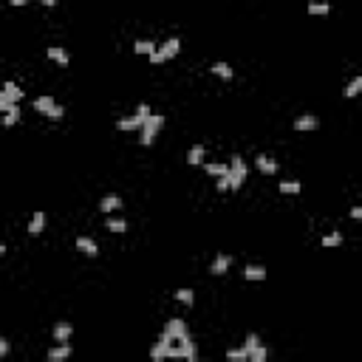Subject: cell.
I'll return each mask as SVG.
<instances>
[{
    "label": "cell",
    "instance_id": "23",
    "mask_svg": "<svg viewBox=\"0 0 362 362\" xmlns=\"http://www.w3.org/2000/svg\"><path fill=\"white\" fill-rule=\"evenodd\" d=\"M204 170L210 173V176H224V173H229V164H221V162H210V164H204Z\"/></svg>",
    "mask_w": 362,
    "mask_h": 362
},
{
    "label": "cell",
    "instance_id": "20",
    "mask_svg": "<svg viewBox=\"0 0 362 362\" xmlns=\"http://www.w3.org/2000/svg\"><path fill=\"white\" fill-rule=\"evenodd\" d=\"M243 277H246V280H263V277H266V269H263V266H257V263H246Z\"/></svg>",
    "mask_w": 362,
    "mask_h": 362
},
{
    "label": "cell",
    "instance_id": "17",
    "mask_svg": "<svg viewBox=\"0 0 362 362\" xmlns=\"http://www.w3.org/2000/svg\"><path fill=\"white\" fill-rule=\"evenodd\" d=\"M45 229V213L43 210H37L34 215H31V224H29V232L31 235H40Z\"/></svg>",
    "mask_w": 362,
    "mask_h": 362
},
{
    "label": "cell",
    "instance_id": "28",
    "mask_svg": "<svg viewBox=\"0 0 362 362\" xmlns=\"http://www.w3.org/2000/svg\"><path fill=\"white\" fill-rule=\"evenodd\" d=\"M359 91H362V77H354V79H351V82H348V88H345V91H342V93H345L348 99H351V96H356V93H359Z\"/></svg>",
    "mask_w": 362,
    "mask_h": 362
},
{
    "label": "cell",
    "instance_id": "10",
    "mask_svg": "<svg viewBox=\"0 0 362 362\" xmlns=\"http://www.w3.org/2000/svg\"><path fill=\"white\" fill-rule=\"evenodd\" d=\"M74 354V348H71V342H57V345L48 351V359L51 362H57V359H68V356Z\"/></svg>",
    "mask_w": 362,
    "mask_h": 362
},
{
    "label": "cell",
    "instance_id": "22",
    "mask_svg": "<svg viewBox=\"0 0 362 362\" xmlns=\"http://www.w3.org/2000/svg\"><path fill=\"white\" fill-rule=\"evenodd\" d=\"M133 51H136V54H147V57H150V54L156 51V43H153V40H136Z\"/></svg>",
    "mask_w": 362,
    "mask_h": 362
},
{
    "label": "cell",
    "instance_id": "19",
    "mask_svg": "<svg viewBox=\"0 0 362 362\" xmlns=\"http://www.w3.org/2000/svg\"><path fill=\"white\" fill-rule=\"evenodd\" d=\"M204 156H206L204 144H192L190 153H187V162H190V164H204Z\"/></svg>",
    "mask_w": 362,
    "mask_h": 362
},
{
    "label": "cell",
    "instance_id": "32",
    "mask_svg": "<svg viewBox=\"0 0 362 362\" xmlns=\"http://www.w3.org/2000/svg\"><path fill=\"white\" fill-rule=\"evenodd\" d=\"M266 356H269V351H266V348H263L261 342H257V345L252 348V351H249V359H252V362H263Z\"/></svg>",
    "mask_w": 362,
    "mask_h": 362
},
{
    "label": "cell",
    "instance_id": "27",
    "mask_svg": "<svg viewBox=\"0 0 362 362\" xmlns=\"http://www.w3.org/2000/svg\"><path fill=\"white\" fill-rule=\"evenodd\" d=\"M227 359L229 362H246L249 359V351H246V348H232V351H227Z\"/></svg>",
    "mask_w": 362,
    "mask_h": 362
},
{
    "label": "cell",
    "instance_id": "35",
    "mask_svg": "<svg viewBox=\"0 0 362 362\" xmlns=\"http://www.w3.org/2000/svg\"><path fill=\"white\" fill-rule=\"evenodd\" d=\"M257 342H261V337H257V334H249L246 342H243V348H246V351H252V348H255Z\"/></svg>",
    "mask_w": 362,
    "mask_h": 362
},
{
    "label": "cell",
    "instance_id": "21",
    "mask_svg": "<svg viewBox=\"0 0 362 362\" xmlns=\"http://www.w3.org/2000/svg\"><path fill=\"white\" fill-rule=\"evenodd\" d=\"M213 74L215 77H221V79H232V65L229 63H213Z\"/></svg>",
    "mask_w": 362,
    "mask_h": 362
},
{
    "label": "cell",
    "instance_id": "5",
    "mask_svg": "<svg viewBox=\"0 0 362 362\" xmlns=\"http://www.w3.org/2000/svg\"><path fill=\"white\" fill-rule=\"evenodd\" d=\"M243 181H246V162L241 156H232V162H229V190H238Z\"/></svg>",
    "mask_w": 362,
    "mask_h": 362
},
{
    "label": "cell",
    "instance_id": "15",
    "mask_svg": "<svg viewBox=\"0 0 362 362\" xmlns=\"http://www.w3.org/2000/svg\"><path fill=\"white\" fill-rule=\"evenodd\" d=\"M45 54H48V60H54V63H60V65H68V51L63 48V45H48V51H45Z\"/></svg>",
    "mask_w": 362,
    "mask_h": 362
},
{
    "label": "cell",
    "instance_id": "38",
    "mask_svg": "<svg viewBox=\"0 0 362 362\" xmlns=\"http://www.w3.org/2000/svg\"><path fill=\"white\" fill-rule=\"evenodd\" d=\"M12 6H26V3H31V0H9Z\"/></svg>",
    "mask_w": 362,
    "mask_h": 362
},
{
    "label": "cell",
    "instance_id": "13",
    "mask_svg": "<svg viewBox=\"0 0 362 362\" xmlns=\"http://www.w3.org/2000/svg\"><path fill=\"white\" fill-rule=\"evenodd\" d=\"M74 337V326L71 323H65V320H60L57 326H54V340L57 342H68Z\"/></svg>",
    "mask_w": 362,
    "mask_h": 362
},
{
    "label": "cell",
    "instance_id": "18",
    "mask_svg": "<svg viewBox=\"0 0 362 362\" xmlns=\"http://www.w3.org/2000/svg\"><path fill=\"white\" fill-rule=\"evenodd\" d=\"M20 116H23V114H20V105L15 102V105H12V111H6L0 122H3V128H12V125H17V122H20Z\"/></svg>",
    "mask_w": 362,
    "mask_h": 362
},
{
    "label": "cell",
    "instance_id": "36",
    "mask_svg": "<svg viewBox=\"0 0 362 362\" xmlns=\"http://www.w3.org/2000/svg\"><path fill=\"white\" fill-rule=\"evenodd\" d=\"M9 354V342H6V337H0V356H6Z\"/></svg>",
    "mask_w": 362,
    "mask_h": 362
},
{
    "label": "cell",
    "instance_id": "24",
    "mask_svg": "<svg viewBox=\"0 0 362 362\" xmlns=\"http://www.w3.org/2000/svg\"><path fill=\"white\" fill-rule=\"evenodd\" d=\"M328 12H331V6L326 0H312L308 3V15H328Z\"/></svg>",
    "mask_w": 362,
    "mask_h": 362
},
{
    "label": "cell",
    "instance_id": "1",
    "mask_svg": "<svg viewBox=\"0 0 362 362\" xmlns=\"http://www.w3.org/2000/svg\"><path fill=\"white\" fill-rule=\"evenodd\" d=\"M164 128V116L162 114H150L147 119H144V125L139 128V142L147 147V144H153V139L159 136V130Z\"/></svg>",
    "mask_w": 362,
    "mask_h": 362
},
{
    "label": "cell",
    "instance_id": "6",
    "mask_svg": "<svg viewBox=\"0 0 362 362\" xmlns=\"http://www.w3.org/2000/svg\"><path fill=\"white\" fill-rule=\"evenodd\" d=\"M164 334L167 337H173V340H181V337H187V323L181 317H173V320H167V326H164Z\"/></svg>",
    "mask_w": 362,
    "mask_h": 362
},
{
    "label": "cell",
    "instance_id": "31",
    "mask_svg": "<svg viewBox=\"0 0 362 362\" xmlns=\"http://www.w3.org/2000/svg\"><path fill=\"white\" fill-rule=\"evenodd\" d=\"M342 243V232L340 229H334V232H328L326 238H323V246H340Z\"/></svg>",
    "mask_w": 362,
    "mask_h": 362
},
{
    "label": "cell",
    "instance_id": "40",
    "mask_svg": "<svg viewBox=\"0 0 362 362\" xmlns=\"http://www.w3.org/2000/svg\"><path fill=\"white\" fill-rule=\"evenodd\" d=\"M3 252H6V246H3V243H0V257H3Z\"/></svg>",
    "mask_w": 362,
    "mask_h": 362
},
{
    "label": "cell",
    "instance_id": "4",
    "mask_svg": "<svg viewBox=\"0 0 362 362\" xmlns=\"http://www.w3.org/2000/svg\"><path fill=\"white\" fill-rule=\"evenodd\" d=\"M147 116H150V108L142 102V105L136 108V114H130V116H125V119L116 122V128H119V130H139V128L144 125V119H147Z\"/></svg>",
    "mask_w": 362,
    "mask_h": 362
},
{
    "label": "cell",
    "instance_id": "9",
    "mask_svg": "<svg viewBox=\"0 0 362 362\" xmlns=\"http://www.w3.org/2000/svg\"><path fill=\"white\" fill-rule=\"evenodd\" d=\"M173 342H176V340H173V337H167V334L162 331L159 342H156L153 348H150V356H153V359H164V356H167V348H170Z\"/></svg>",
    "mask_w": 362,
    "mask_h": 362
},
{
    "label": "cell",
    "instance_id": "29",
    "mask_svg": "<svg viewBox=\"0 0 362 362\" xmlns=\"http://www.w3.org/2000/svg\"><path fill=\"white\" fill-rule=\"evenodd\" d=\"M176 300H178V303H184V305H192V303H195V294H192V289H178L176 291Z\"/></svg>",
    "mask_w": 362,
    "mask_h": 362
},
{
    "label": "cell",
    "instance_id": "41",
    "mask_svg": "<svg viewBox=\"0 0 362 362\" xmlns=\"http://www.w3.org/2000/svg\"><path fill=\"white\" fill-rule=\"evenodd\" d=\"M0 91H3V88H0Z\"/></svg>",
    "mask_w": 362,
    "mask_h": 362
},
{
    "label": "cell",
    "instance_id": "7",
    "mask_svg": "<svg viewBox=\"0 0 362 362\" xmlns=\"http://www.w3.org/2000/svg\"><path fill=\"white\" fill-rule=\"evenodd\" d=\"M229 266H232V255H227V252H218V255H215V261L210 263V272H213V275H227Z\"/></svg>",
    "mask_w": 362,
    "mask_h": 362
},
{
    "label": "cell",
    "instance_id": "25",
    "mask_svg": "<svg viewBox=\"0 0 362 362\" xmlns=\"http://www.w3.org/2000/svg\"><path fill=\"white\" fill-rule=\"evenodd\" d=\"M3 93H9L15 102H20L23 99V88L17 85V82H3Z\"/></svg>",
    "mask_w": 362,
    "mask_h": 362
},
{
    "label": "cell",
    "instance_id": "8",
    "mask_svg": "<svg viewBox=\"0 0 362 362\" xmlns=\"http://www.w3.org/2000/svg\"><path fill=\"white\" fill-rule=\"evenodd\" d=\"M255 167L257 170L263 173V176H275L277 173V167H280V164L275 162V159L272 156H266V153H261V156H255Z\"/></svg>",
    "mask_w": 362,
    "mask_h": 362
},
{
    "label": "cell",
    "instance_id": "33",
    "mask_svg": "<svg viewBox=\"0 0 362 362\" xmlns=\"http://www.w3.org/2000/svg\"><path fill=\"white\" fill-rule=\"evenodd\" d=\"M12 105H15V99L9 96V93L0 91V114H6V111H12Z\"/></svg>",
    "mask_w": 362,
    "mask_h": 362
},
{
    "label": "cell",
    "instance_id": "11",
    "mask_svg": "<svg viewBox=\"0 0 362 362\" xmlns=\"http://www.w3.org/2000/svg\"><path fill=\"white\" fill-rule=\"evenodd\" d=\"M317 125H320L317 114H303L294 119V130H317Z\"/></svg>",
    "mask_w": 362,
    "mask_h": 362
},
{
    "label": "cell",
    "instance_id": "39",
    "mask_svg": "<svg viewBox=\"0 0 362 362\" xmlns=\"http://www.w3.org/2000/svg\"><path fill=\"white\" fill-rule=\"evenodd\" d=\"M40 3H45V6H54V3H57V0H40Z\"/></svg>",
    "mask_w": 362,
    "mask_h": 362
},
{
    "label": "cell",
    "instance_id": "30",
    "mask_svg": "<svg viewBox=\"0 0 362 362\" xmlns=\"http://www.w3.org/2000/svg\"><path fill=\"white\" fill-rule=\"evenodd\" d=\"M105 227L111 229V232H125V229H128V221L125 218H108Z\"/></svg>",
    "mask_w": 362,
    "mask_h": 362
},
{
    "label": "cell",
    "instance_id": "26",
    "mask_svg": "<svg viewBox=\"0 0 362 362\" xmlns=\"http://www.w3.org/2000/svg\"><path fill=\"white\" fill-rule=\"evenodd\" d=\"M300 187H303L300 181H280V184H277V190L283 192V195H297Z\"/></svg>",
    "mask_w": 362,
    "mask_h": 362
},
{
    "label": "cell",
    "instance_id": "14",
    "mask_svg": "<svg viewBox=\"0 0 362 362\" xmlns=\"http://www.w3.org/2000/svg\"><path fill=\"white\" fill-rule=\"evenodd\" d=\"M181 345H178V356H181V359H195V342L190 340V334H187V337H181Z\"/></svg>",
    "mask_w": 362,
    "mask_h": 362
},
{
    "label": "cell",
    "instance_id": "34",
    "mask_svg": "<svg viewBox=\"0 0 362 362\" xmlns=\"http://www.w3.org/2000/svg\"><path fill=\"white\" fill-rule=\"evenodd\" d=\"M215 187H218L221 192L229 190V173H224V176H218V181H215Z\"/></svg>",
    "mask_w": 362,
    "mask_h": 362
},
{
    "label": "cell",
    "instance_id": "12",
    "mask_svg": "<svg viewBox=\"0 0 362 362\" xmlns=\"http://www.w3.org/2000/svg\"><path fill=\"white\" fill-rule=\"evenodd\" d=\"M77 249H79V252H85V255H91V257L99 255V246H96V241H93V238H88V235H79V238H77Z\"/></svg>",
    "mask_w": 362,
    "mask_h": 362
},
{
    "label": "cell",
    "instance_id": "3",
    "mask_svg": "<svg viewBox=\"0 0 362 362\" xmlns=\"http://www.w3.org/2000/svg\"><path fill=\"white\" fill-rule=\"evenodd\" d=\"M178 51H181V40H178V37H170L167 43H162L156 51H153V54H150V63L159 65V63H164V60H173Z\"/></svg>",
    "mask_w": 362,
    "mask_h": 362
},
{
    "label": "cell",
    "instance_id": "16",
    "mask_svg": "<svg viewBox=\"0 0 362 362\" xmlns=\"http://www.w3.org/2000/svg\"><path fill=\"white\" fill-rule=\"evenodd\" d=\"M119 206H122V198L116 195V192H111V195H105V198L99 201V210L102 213H108V215L114 213V210H119Z\"/></svg>",
    "mask_w": 362,
    "mask_h": 362
},
{
    "label": "cell",
    "instance_id": "37",
    "mask_svg": "<svg viewBox=\"0 0 362 362\" xmlns=\"http://www.w3.org/2000/svg\"><path fill=\"white\" fill-rule=\"evenodd\" d=\"M351 218H362V206H354V210H351Z\"/></svg>",
    "mask_w": 362,
    "mask_h": 362
},
{
    "label": "cell",
    "instance_id": "2",
    "mask_svg": "<svg viewBox=\"0 0 362 362\" xmlns=\"http://www.w3.org/2000/svg\"><path fill=\"white\" fill-rule=\"evenodd\" d=\"M34 111H37V114H43V116H48V119H60V116L65 114V108L57 105V102H54V96H48V93H45V96H37V99H34Z\"/></svg>",
    "mask_w": 362,
    "mask_h": 362
}]
</instances>
